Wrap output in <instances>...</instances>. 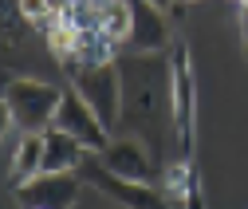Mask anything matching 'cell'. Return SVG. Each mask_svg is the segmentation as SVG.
Returning a JSON list of instances; mask_svg holds the SVG:
<instances>
[{"mask_svg": "<svg viewBox=\"0 0 248 209\" xmlns=\"http://www.w3.org/2000/svg\"><path fill=\"white\" fill-rule=\"evenodd\" d=\"M130 51H166L170 48V20L162 8L146 4V0H130Z\"/></svg>", "mask_w": 248, "mask_h": 209, "instance_id": "cell-9", "label": "cell"}, {"mask_svg": "<svg viewBox=\"0 0 248 209\" xmlns=\"http://www.w3.org/2000/svg\"><path fill=\"white\" fill-rule=\"evenodd\" d=\"M146 4H154V8H162V12H170V8H177L181 0H146Z\"/></svg>", "mask_w": 248, "mask_h": 209, "instance_id": "cell-13", "label": "cell"}, {"mask_svg": "<svg viewBox=\"0 0 248 209\" xmlns=\"http://www.w3.org/2000/svg\"><path fill=\"white\" fill-rule=\"evenodd\" d=\"M59 4H67V0H59Z\"/></svg>", "mask_w": 248, "mask_h": 209, "instance_id": "cell-17", "label": "cell"}, {"mask_svg": "<svg viewBox=\"0 0 248 209\" xmlns=\"http://www.w3.org/2000/svg\"><path fill=\"white\" fill-rule=\"evenodd\" d=\"M240 40L248 44V4H240Z\"/></svg>", "mask_w": 248, "mask_h": 209, "instance_id": "cell-12", "label": "cell"}, {"mask_svg": "<svg viewBox=\"0 0 248 209\" xmlns=\"http://www.w3.org/2000/svg\"><path fill=\"white\" fill-rule=\"evenodd\" d=\"M170 75H173V142L177 154H193V134H197V79H193V59L185 44H173L170 51Z\"/></svg>", "mask_w": 248, "mask_h": 209, "instance_id": "cell-3", "label": "cell"}, {"mask_svg": "<svg viewBox=\"0 0 248 209\" xmlns=\"http://www.w3.org/2000/svg\"><path fill=\"white\" fill-rule=\"evenodd\" d=\"M166 201L173 209H205V193H201V177L189 166V158H181L170 166L166 174Z\"/></svg>", "mask_w": 248, "mask_h": 209, "instance_id": "cell-11", "label": "cell"}, {"mask_svg": "<svg viewBox=\"0 0 248 209\" xmlns=\"http://www.w3.org/2000/svg\"><path fill=\"white\" fill-rule=\"evenodd\" d=\"M244 59H248V44H244Z\"/></svg>", "mask_w": 248, "mask_h": 209, "instance_id": "cell-14", "label": "cell"}, {"mask_svg": "<svg viewBox=\"0 0 248 209\" xmlns=\"http://www.w3.org/2000/svg\"><path fill=\"white\" fill-rule=\"evenodd\" d=\"M16 197L28 209H71L79 197V174H36L16 190Z\"/></svg>", "mask_w": 248, "mask_h": 209, "instance_id": "cell-7", "label": "cell"}, {"mask_svg": "<svg viewBox=\"0 0 248 209\" xmlns=\"http://www.w3.org/2000/svg\"><path fill=\"white\" fill-rule=\"evenodd\" d=\"M59 103H63V87L47 79H28L16 75L4 83V114L20 134H44L55 127Z\"/></svg>", "mask_w": 248, "mask_h": 209, "instance_id": "cell-2", "label": "cell"}, {"mask_svg": "<svg viewBox=\"0 0 248 209\" xmlns=\"http://www.w3.org/2000/svg\"><path fill=\"white\" fill-rule=\"evenodd\" d=\"M55 130H63L75 142H83L91 154H103L110 146V127L87 107V99L75 91V87H63V103H59V114H55Z\"/></svg>", "mask_w": 248, "mask_h": 209, "instance_id": "cell-6", "label": "cell"}, {"mask_svg": "<svg viewBox=\"0 0 248 209\" xmlns=\"http://www.w3.org/2000/svg\"><path fill=\"white\" fill-rule=\"evenodd\" d=\"M99 158H103L107 170H114L118 177H130V182H150L154 170H158L154 150H146V142L142 138H130V134H122L118 142H110Z\"/></svg>", "mask_w": 248, "mask_h": 209, "instance_id": "cell-8", "label": "cell"}, {"mask_svg": "<svg viewBox=\"0 0 248 209\" xmlns=\"http://www.w3.org/2000/svg\"><path fill=\"white\" fill-rule=\"evenodd\" d=\"M67 75H71V87L87 99V107L95 111L107 127L118 130V118H122V75H118V59H110V64H79Z\"/></svg>", "mask_w": 248, "mask_h": 209, "instance_id": "cell-4", "label": "cell"}, {"mask_svg": "<svg viewBox=\"0 0 248 209\" xmlns=\"http://www.w3.org/2000/svg\"><path fill=\"white\" fill-rule=\"evenodd\" d=\"M181 4H189V0H181Z\"/></svg>", "mask_w": 248, "mask_h": 209, "instance_id": "cell-16", "label": "cell"}, {"mask_svg": "<svg viewBox=\"0 0 248 209\" xmlns=\"http://www.w3.org/2000/svg\"><path fill=\"white\" fill-rule=\"evenodd\" d=\"M79 177L91 182L99 193H107L110 201H118L122 209H173V205L166 201V193L150 190V182H130V177H118L114 170H107L99 154H87V158H83Z\"/></svg>", "mask_w": 248, "mask_h": 209, "instance_id": "cell-5", "label": "cell"}, {"mask_svg": "<svg viewBox=\"0 0 248 209\" xmlns=\"http://www.w3.org/2000/svg\"><path fill=\"white\" fill-rule=\"evenodd\" d=\"M236 4H248V0H236Z\"/></svg>", "mask_w": 248, "mask_h": 209, "instance_id": "cell-15", "label": "cell"}, {"mask_svg": "<svg viewBox=\"0 0 248 209\" xmlns=\"http://www.w3.org/2000/svg\"><path fill=\"white\" fill-rule=\"evenodd\" d=\"M122 75V118L118 127L130 138L150 142L162 166V142L173 138V75L162 51H130L118 59Z\"/></svg>", "mask_w": 248, "mask_h": 209, "instance_id": "cell-1", "label": "cell"}, {"mask_svg": "<svg viewBox=\"0 0 248 209\" xmlns=\"http://www.w3.org/2000/svg\"><path fill=\"white\" fill-rule=\"evenodd\" d=\"M87 158V146L63 130H44V174H75Z\"/></svg>", "mask_w": 248, "mask_h": 209, "instance_id": "cell-10", "label": "cell"}]
</instances>
